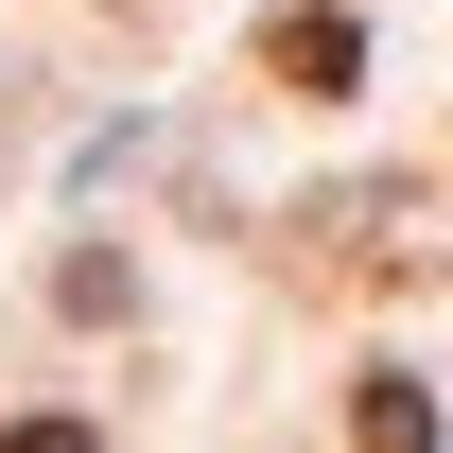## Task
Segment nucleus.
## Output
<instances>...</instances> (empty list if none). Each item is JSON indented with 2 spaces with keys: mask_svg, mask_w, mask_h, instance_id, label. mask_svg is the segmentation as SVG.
Returning a JSON list of instances; mask_svg holds the SVG:
<instances>
[{
  "mask_svg": "<svg viewBox=\"0 0 453 453\" xmlns=\"http://www.w3.org/2000/svg\"><path fill=\"white\" fill-rule=\"evenodd\" d=\"M262 53H280V88H349V70H366V35H349L332 0H296V18L262 35Z\"/></svg>",
  "mask_w": 453,
  "mask_h": 453,
  "instance_id": "1",
  "label": "nucleus"
},
{
  "mask_svg": "<svg viewBox=\"0 0 453 453\" xmlns=\"http://www.w3.org/2000/svg\"><path fill=\"white\" fill-rule=\"evenodd\" d=\"M349 436H384V453H418V436H436V384H366V401H349Z\"/></svg>",
  "mask_w": 453,
  "mask_h": 453,
  "instance_id": "2",
  "label": "nucleus"
}]
</instances>
